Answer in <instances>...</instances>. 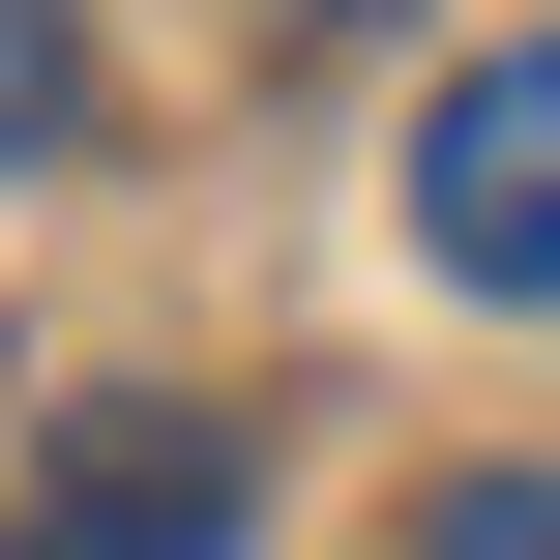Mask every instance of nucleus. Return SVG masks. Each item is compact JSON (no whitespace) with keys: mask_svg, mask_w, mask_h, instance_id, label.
I'll list each match as a JSON object with an SVG mask.
<instances>
[{"mask_svg":"<svg viewBox=\"0 0 560 560\" xmlns=\"http://www.w3.org/2000/svg\"><path fill=\"white\" fill-rule=\"evenodd\" d=\"M413 560H560V472H443V502H413Z\"/></svg>","mask_w":560,"mask_h":560,"instance_id":"20e7f679","label":"nucleus"},{"mask_svg":"<svg viewBox=\"0 0 560 560\" xmlns=\"http://www.w3.org/2000/svg\"><path fill=\"white\" fill-rule=\"evenodd\" d=\"M59 560H236V413H59Z\"/></svg>","mask_w":560,"mask_h":560,"instance_id":"f03ea898","label":"nucleus"},{"mask_svg":"<svg viewBox=\"0 0 560 560\" xmlns=\"http://www.w3.org/2000/svg\"><path fill=\"white\" fill-rule=\"evenodd\" d=\"M0 560H59V532H0Z\"/></svg>","mask_w":560,"mask_h":560,"instance_id":"39448f33","label":"nucleus"},{"mask_svg":"<svg viewBox=\"0 0 560 560\" xmlns=\"http://www.w3.org/2000/svg\"><path fill=\"white\" fill-rule=\"evenodd\" d=\"M413 266H443V295H560V30L443 59V118H413Z\"/></svg>","mask_w":560,"mask_h":560,"instance_id":"f257e3e1","label":"nucleus"},{"mask_svg":"<svg viewBox=\"0 0 560 560\" xmlns=\"http://www.w3.org/2000/svg\"><path fill=\"white\" fill-rule=\"evenodd\" d=\"M59 118H89V0H0V177H30Z\"/></svg>","mask_w":560,"mask_h":560,"instance_id":"7ed1b4c3","label":"nucleus"}]
</instances>
